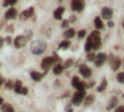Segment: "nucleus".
<instances>
[{
  "mask_svg": "<svg viewBox=\"0 0 124 112\" xmlns=\"http://www.w3.org/2000/svg\"><path fill=\"white\" fill-rule=\"evenodd\" d=\"M86 90L85 91H75L74 94H73V96H71V103L74 105H79L82 102L85 100V98H86Z\"/></svg>",
  "mask_w": 124,
  "mask_h": 112,
  "instance_id": "f257e3e1",
  "label": "nucleus"
},
{
  "mask_svg": "<svg viewBox=\"0 0 124 112\" xmlns=\"http://www.w3.org/2000/svg\"><path fill=\"white\" fill-rule=\"evenodd\" d=\"M46 49V44L45 42H41V41H34L33 44V48H32V53L34 55H40L45 52Z\"/></svg>",
  "mask_w": 124,
  "mask_h": 112,
  "instance_id": "f03ea898",
  "label": "nucleus"
},
{
  "mask_svg": "<svg viewBox=\"0 0 124 112\" xmlns=\"http://www.w3.org/2000/svg\"><path fill=\"white\" fill-rule=\"evenodd\" d=\"M71 86L74 88H77V91H85L87 88V84L85 83V82H81V79H79L78 76H73Z\"/></svg>",
  "mask_w": 124,
  "mask_h": 112,
  "instance_id": "7ed1b4c3",
  "label": "nucleus"
},
{
  "mask_svg": "<svg viewBox=\"0 0 124 112\" xmlns=\"http://www.w3.org/2000/svg\"><path fill=\"white\" fill-rule=\"evenodd\" d=\"M55 65V61L53 57H45L42 61H41V69L44 70V71H48L52 66H54Z\"/></svg>",
  "mask_w": 124,
  "mask_h": 112,
  "instance_id": "20e7f679",
  "label": "nucleus"
},
{
  "mask_svg": "<svg viewBox=\"0 0 124 112\" xmlns=\"http://www.w3.org/2000/svg\"><path fill=\"white\" fill-rule=\"evenodd\" d=\"M70 7H71V11H74V12H82L85 8V0H71Z\"/></svg>",
  "mask_w": 124,
  "mask_h": 112,
  "instance_id": "39448f33",
  "label": "nucleus"
},
{
  "mask_svg": "<svg viewBox=\"0 0 124 112\" xmlns=\"http://www.w3.org/2000/svg\"><path fill=\"white\" fill-rule=\"evenodd\" d=\"M112 15H114V11H112V8H110V7H103L102 11H100V17H102V20H108V21H110Z\"/></svg>",
  "mask_w": 124,
  "mask_h": 112,
  "instance_id": "423d86ee",
  "label": "nucleus"
},
{
  "mask_svg": "<svg viewBox=\"0 0 124 112\" xmlns=\"http://www.w3.org/2000/svg\"><path fill=\"white\" fill-rule=\"evenodd\" d=\"M26 44H28V38H26L25 36H17V37L13 40V45L16 46L17 49L24 48Z\"/></svg>",
  "mask_w": 124,
  "mask_h": 112,
  "instance_id": "0eeeda50",
  "label": "nucleus"
},
{
  "mask_svg": "<svg viewBox=\"0 0 124 112\" xmlns=\"http://www.w3.org/2000/svg\"><path fill=\"white\" fill-rule=\"evenodd\" d=\"M106 61H107V54H106V53H98L94 62H95V66L96 67H100V66H103V65H104Z\"/></svg>",
  "mask_w": 124,
  "mask_h": 112,
  "instance_id": "6e6552de",
  "label": "nucleus"
},
{
  "mask_svg": "<svg viewBox=\"0 0 124 112\" xmlns=\"http://www.w3.org/2000/svg\"><path fill=\"white\" fill-rule=\"evenodd\" d=\"M79 74L83 76V78H91L93 71H91V69L87 65H81V66H79Z\"/></svg>",
  "mask_w": 124,
  "mask_h": 112,
  "instance_id": "1a4fd4ad",
  "label": "nucleus"
},
{
  "mask_svg": "<svg viewBox=\"0 0 124 112\" xmlns=\"http://www.w3.org/2000/svg\"><path fill=\"white\" fill-rule=\"evenodd\" d=\"M33 13H34V8L31 7V8H26L25 11H23V12L20 13L19 17L21 20H28V19H31V17L33 16Z\"/></svg>",
  "mask_w": 124,
  "mask_h": 112,
  "instance_id": "9d476101",
  "label": "nucleus"
},
{
  "mask_svg": "<svg viewBox=\"0 0 124 112\" xmlns=\"http://www.w3.org/2000/svg\"><path fill=\"white\" fill-rule=\"evenodd\" d=\"M5 20H13L17 17V9L13 7L8 8V11H5V15H4Z\"/></svg>",
  "mask_w": 124,
  "mask_h": 112,
  "instance_id": "9b49d317",
  "label": "nucleus"
},
{
  "mask_svg": "<svg viewBox=\"0 0 124 112\" xmlns=\"http://www.w3.org/2000/svg\"><path fill=\"white\" fill-rule=\"evenodd\" d=\"M87 41H90V42H91V45H93V50H98V49H100V46H102V40H100V37L99 38H93V37L88 36Z\"/></svg>",
  "mask_w": 124,
  "mask_h": 112,
  "instance_id": "f8f14e48",
  "label": "nucleus"
},
{
  "mask_svg": "<svg viewBox=\"0 0 124 112\" xmlns=\"http://www.w3.org/2000/svg\"><path fill=\"white\" fill-rule=\"evenodd\" d=\"M75 34H77V30L73 28H67V29H65V32H63L65 40H70V38H73Z\"/></svg>",
  "mask_w": 124,
  "mask_h": 112,
  "instance_id": "ddd939ff",
  "label": "nucleus"
},
{
  "mask_svg": "<svg viewBox=\"0 0 124 112\" xmlns=\"http://www.w3.org/2000/svg\"><path fill=\"white\" fill-rule=\"evenodd\" d=\"M117 103H119V99H117L116 96H112V98L110 99V102H108V104H107V110L108 111L115 110V108L117 107Z\"/></svg>",
  "mask_w": 124,
  "mask_h": 112,
  "instance_id": "4468645a",
  "label": "nucleus"
},
{
  "mask_svg": "<svg viewBox=\"0 0 124 112\" xmlns=\"http://www.w3.org/2000/svg\"><path fill=\"white\" fill-rule=\"evenodd\" d=\"M63 70H65V67H63V65H62V63L54 65V66H53V74L57 75V76H60V75H62Z\"/></svg>",
  "mask_w": 124,
  "mask_h": 112,
  "instance_id": "2eb2a0df",
  "label": "nucleus"
},
{
  "mask_svg": "<svg viewBox=\"0 0 124 112\" xmlns=\"http://www.w3.org/2000/svg\"><path fill=\"white\" fill-rule=\"evenodd\" d=\"M122 62H123V61L120 60L119 57H116V58H115V60H114V61H112V62H111V69L114 70V71H116V70H119V67H120V66H122V65H123Z\"/></svg>",
  "mask_w": 124,
  "mask_h": 112,
  "instance_id": "dca6fc26",
  "label": "nucleus"
},
{
  "mask_svg": "<svg viewBox=\"0 0 124 112\" xmlns=\"http://www.w3.org/2000/svg\"><path fill=\"white\" fill-rule=\"evenodd\" d=\"M63 13H65V8H63V7H58L57 9L54 11L53 16H54L55 20H62V16H63Z\"/></svg>",
  "mask_w": 124,
  "mask_h": 112,
  "instance_id": "f3484780",
  "label": "nucleus"
},
{
  "mask_svg": "<svg viewBox=\"0 0 124 112\" xmlns=\"http://www.w3.org/2000/svg\"><path fill=\"white\" fill-rule=\"evenodd\" d=\"M94 26H95L98 30L104 28V22H103V20H102V17H100V16H96L95 19H94Z\"/></svg>",
  "mask_w": 124,
  "mask_h": 112,
  "instance_id": "a211bd4d",
  "label": "nucleus"
},
{
  "mask_svg": "<svg viewBox=\"0 0 124 112\" xmlns=\"http://www.w3.org/2000/svg\"><path fill=\"white\" fill-rule=\"evenodd\" d=\"M44 75L45 74H41V73H38V71H31V78L33 79L34 82H40L41 79L44 78Z\"/></svg>",
  "mask_w": 124,
  "mask_h": 112,
  "instance_id": "6ab92c4d",
  "label": "nucleus"
},
{
  "mask_svg": "<svg viewBox=\"0 0 124 112\" xmlns=\"http://www.w3.org/2000/svg\"><path fill=\"white\" fill-rule=\"evenodd\" d=\"M1 112H15V108L12 104H9V103H4V104L1 105Z\"/></svg>",
  "mask_w": 124,
  "mask_h": 112,
  "instance_id": "aec40b11",
  "label": "nucleus"
},
{
  "mask_svg": "<svg viewBox=\"0 0 124 112\" xmlns=\"http://www.w3.org/2000/svg\"><path fill=\"white\" fill-rule=\"evenodd\" d=\"M106 88H107V79L103 78L102 81H100V84L98 86V88H96V90H98V92H103Z\"/></svg>",
  "mask_w": 124,
  "mask_h": 112,
  "instance_id": "412c9836",
  "label": "nucleus"
},
{
  "mask_svg": "<svg viewBox=\"0 0 124 112\" xmlns=\"http://www.w3.org/2000/svg\"><path fill=\"white\" fill-rule=\"evenodd\" d=\"M21 88H23V82L21 81H16L15 82V92L17 94V95H20V92H21Z\"/></svg>",
  "mask_w": 124,
  "mask_h": 112,
  "instance_id": "4be33fe9",
  "label": "nucleus"
},
{
  "mask_svg": "<svg viewBox=\"0 0 124 112\" xmlns=\"http://www.w3.org/2000/svg\"><path fill=\"white\" fill-rule=\"evenodd\" d=\"M95 100V96L93 95V94H88V95H86V98H85V105H91V103Z\"/></svg>",
  "mask_w": 124,
  "mask_h": 112,
  "instance_id": "5701e85b",
  "label": "nucleus"
},
{
  "mask_svg": "<svg viewBox=\"0 0 124 112\" xmlns=\"http://www.w3.org/2000/svg\"><path fill=\"white\" fill-rule=\"evenodd\" d=\"M70 44H71L70 40H63L60 45H58V48L60 49H67V48H70Z\"/></svg>",
  "mask_w": 124,
  "mask_h": 112,
  "instance_id": "b1692460",
  "label": "nucleus"
},
{
  "mask_svg": "<svg viewBox=\"0 0 124 112\" xmlns=\"http://www.w3.org/2000/svg\"><path fill=\"white\" fill-rule=\"evenodd\" d=\"M95 58H96V54H95L94 52L87 53V61H91V62H94V61H95Z\"/></svg>",
  "mask_w": 124,
  "mask_h": 112,
  "instance_id": "393cba45",
  "label": "nucleus"
},
{
  "mask_svg": "<svg viewBox=\"0 0 124 112\" xmlns=\"http://www.w3.org/2000/svg\"><path fill=\"white\" fill-rule=\"evenodd\" d=\"M116 79H117V82H119V83H123L124 84V71L119 73V74L116 75Z\"/></svg>",
  "mask_w": 124,
  "mask_h": 112,
  "instance_id": "a878e982",
  "label": "nucleus"
},
{
  "mask_svg": "<svg viewBox=\"0 0 124 112\" xmlns=\"http://www.w3.org/2000/svg\"><path fill=\"white\" fill-rule=\"evenodd\" d=\"M5 87H7L8 90H12V88H15V82L11 81V79H9V81H7V82H5Z\"/></svg>",
  "mask_w": 124,
  "mask_h": 112,
  "instance_id": "bb28decb",
  "label": "nucleus"
},
{
  "mask_svg": "<svg viewBox=\"0 0 124 112\" xmlns=\"http://www.w3.org/2000/svg\"><path fill=\"white\" fill-rule=\"evenodd\" d=\"M73 63H74V61H73L71 58H70V60H66V61H65V63H63V67H65V69H67V67H71Z\"/></svg>",
  "mask_w": 124,
  "mask_h": 112,
  "instance_id": "cd10ccee",
  "label": "nucleus"
},
{
  "mask_svg": "<svg viewBox=\"0 0 124 112\" xmlns=\"http://www.w3.org/2000/svg\"><path fill=\"white\" fill-rule=\"evenodd\" d=\"M90 37H93V38H99V37H100V32L96 29V30H94L93 33L90 34Z\"/></svg>",
  "mask_w": 124,
  "mask_h": 112,
  "instance_id": "c85d7f7f",
  "label": "nucleus"
},
{
  "mask_svg": "<svg viewBox=\"0 0 124 112\" xmlns=\"http://www.w3.org/2000/svg\"><path fill=\"white\" fill-rule=\"evenodd\" d=\"M69 24H70V21H69V20H62V24H61L62 29H67V26H69Z\"/></svg>",
  "mask_w": 124,
  "mask_h": 112,
  "instance_id": "c756f323",
  "label": "nucleus"
},
{
  "mask_svg": "<svg viewBox=\"0 0 124 112\" xmlns=\"http://www.w3.org/2000/svg\"><path fill=\"white\" fill-rule=\"evenodd\" d=\"M85 36H86V30H85V29H81V30L78 32V38H81V40H82Z\"/></svg>",
  "mask_w": 124,
  "mask_h": 112,
  "instance_id": "7c9ffc66",
  "label": "nucleus"
},
{
  "mask_svg": "<svg viewBox=\"0 0 124 112\" xmlns=\"http://www.w3.org/2000/svg\"><path fill=\"white\" fill-rule=\"evenodd\" d=\"M114 112H124V105H117Z\"/></svg>",
  "mask_w": 124,
  "mask_h": 112,
  "instance_id": "2f4dec72",
  "label": "nucleus"
},
{
  "mask_svg": "<svg viewBox=\"0 0 124 112\" xmlns=\"http://www.w3.org/2000/svg\"><path fill=\"white\" fill-rule=\"evenodd\" d=\"M25 37L28 38V41L31 40V38L33 37V33H32V30H26V34H25Z\"/></svg>",
  "mask_w": 124,
  "mask_h": 112,
  "instance_id": "473e14b6",
  "label": "nucleus"
},
{
  "mask_svg": "<svg viewBox=\"0 0 124 112\" xmlns=\"http://www.w3.org/2000/svg\"><path fill=\"white\" fill-rule=\"evenodd\" d=\"M20 95H28V88H26V87H23V88H21V92H20Z\"/></svg>",
  "mask_w": 124,
  "mask_h": 112,
  "instance_id": "72a5a7b5",
  "label": "nucleus"
},
{
  "mask_svg": "<svg viewBox=\"0 0 124 112\" xmlns=\"http://www.w3.org/2000/svg\"><path fill=\"white\" fill-rule=\"evenodd\" d=\"M4 42H7V44H12V42H13L12 37H11V36H8V37L5 38V40H4Z\"/></svg>",
  "mask_w": 124,
  "mask_h": 112,
  "instance_id": "f704fd0d",
  "label": "nucleus"
},
{
  "mask_svg": "<svg viewBox=\"0 0 124 112\" xmlns=\"http://www.w3.org/2000/svg\"><path fill=\"white\" fill-rule=\"evenodd\" d=\"M69 21H70V22H75V21H77V16L71 15V16H70V19H69Z\"/></svg>",
  "mask_w": 124,
  "mask_h": 112,
  "instance_id": "c9c22d12",
  "label": "nucleus"
},
{
  "mask_svg": "<svg viewBox=\"0 0 124 112\" xmlns=\"http://www.w3.org/2000/svg\"><path fill=\"white\" fill-rule=\"evenodd\" d=\"M3 5H4V7H8V5H11L9 0H4V1H3Z\"/></svg>",
  "mask_w": 124,
  "mask_h": 112,
  "instance_id": "e433bc0d",
  "label": "nucleus"
},
{
  "mask_svg": "<svg viewBox=\"0 0 124 112\" xmlns=\"http://www.w3.org/2000/svg\"><path fill=\"white\" fill-rule=\"evenodd\" d=\"M5 83V81H4V78H3V76L1 75H0V87H1L3 86V84H4Z\"/></svg>",
  "mask_w": 124,
  "mask_h": 112,
  "instance_id": "4c0bfd02",
  "label": "nucleus"
},
{
  "mask_svg": "<svg viewBox=\"0 0 124 112\" xmlns=\"http://www.w3.org/2000/svg\"><path fill=\"white\" fill-rule=\"evenodd\" d=\"M107 26H108V28H114V21H108Z\"/></svg>",
  "mask_w": 124,
  "mask_h": 112,
  "instance_id": "58836bf2",
  "label": "nucleus"
},
{
  "mask_svg": "<svg viewBox=\"0 0 124 112\" xmlns=\"http://www.w3.org/2000/svg\"><path fill=\"white\" fill-rule=\"evenodd\" d=\"M66 112H73V107H71V105H67V107H66Z\"/></svg>",
  "mask_w": 124,
  "mask_h": 112,
  "instance_id": "ea45409f",
  "label": "nucleus"
},
{
  "mask_svg": "<svg viewBox=\"0 0 124 112\" xmlns=\"http://www.w3.org/2000/svg\"><path fill=\"white\" fill-rule=\"evenodd\" d=\"M12 30H13V26H12V25H11V26H8V28H7V32H8V33H11Z\"/></svg>",
  "mask_w": 124,
  "mask_h": 112,
  "instance_id": "a19ab883",
  "label": "nucleus"
},
{
  "mask_svg": "<svg viewBox=\"0 0 124 112\" xmlns=\"http://www.w3.org/2000/svg\"><path fill=\"white\" fill-rule=\"evenodd\" d=\"M3 44H4V38H1V37H0V49H1Z\"/></svg>",
  "mask_w": 124,
  "mask_h": 112,
  "instance_id": "79ce46f5",
  "label": "nucleus"
},
{
  "mask_svg": "<svg viewBox=\"0 0 124 112\" xmlns=\"http://www.w3.org/2000/svg\"><path fill=\"white\" fill-rule=\"evenodd\" d=\"M94 84H95V82H90V83L87 84V87H94Z\"/></svg>",
  "mask_w": 124,
  "mask_h": 112,
  "instance_id": "37998d69",
  "label": "nucleus"
},
{
  "mask_svg": "<svg viewBox=\"0 0 124 112\" xmlns=\"http://www.w3.org/2000/svg\"><path fill=\"white\" fill-rule=\"evenodd\" d=\"M9 3H11V5H15L17 3V0H9Z\"/></svg>",
  "mask_w": 124,
  "mask_h": 112,
  "instance_id": "c03bdc74",
  "label": "nucleus"
},
{
  "mask_svg": "<svg viewBox=\"0 0 124 112\" xmlns=\"http://www.w3.org/2000/svg\"><path fill=\"white\" fill-rule=\"evenodd\" d=\"M3 104H4V100H3V98L0 96V105H3Z\"/></svg>",
  "mask_w": 124,
  "mask_h": 112,
  "instance_id": "a18cd8bd",
  "label": "nucleus"
},
{
  "mask_svg": "<svg viewBox=\"0 0 124 112\" xmlns=\"http://www.w3.org/2000/svg\"><path fill=\"white\" fill-rule=\"evenodd\" d=\"M123 66H124V60H123Z\"/></svg>",
  "mask_w": 124,
  "mask_h": 112,
  "instance_id": "49530a36",
  "label": "nucleus"
},
{
  "mask_svg": "<svg viewBox=\"0 0 124 112\" xmlns=\"http://www.w3.org/2000/svg\"><path fill=\"white\" fill-rule=\"evenodd\" d=\"M123 28H124V22H123Z\"/></svg>",
  "mask_w": 124,
  "mask_h": 112,
  "instance_id": "de8ad7c7",
  "label": "nucleus"
},
{
  "mask_svg": "<svg viewBox=\"0 0 124 112\" xmlns=\"http://www.w3.org/2000/svg\"><path fill=\"white\" fill-rule=\"evenodd\" d=\"M0 67H1V65H0Z\"/></svg>",
  "mask_w": 124,
  "mask_h": 112,
  "instance_id": "09e8293b",
  "label": "nucleus"
},
{
  "mask_svg": "<svg viewBox=\"0 0 124 112\" xmlns=\"http://www.w3.org/2000/svg\"><path fill=\"white\" fill-rule=\"evenodd\" d=\"M60 1H62V0H60Z\"/></svg>",
  "mask_w": 124,
  "mask_h": 112,
  "instance_id": "8fccbe9b",
  "label": "nucleus"
},
{
  "mask_svg": "<svg viewBox=\"0 0 124 112\" xmlns=\"http://www.w3.org/2000/svg\"><path fill=\"white\" fill-rule=\"evenodd\" d=\"M123 96H124V95H123Z\"/></svg>",
  "mask_w": 124,
  "mask_h": 112,
  "instance_id": "3c124183",
  "label": "nucleus"
}]
</instances>
